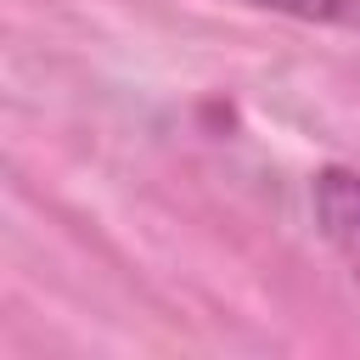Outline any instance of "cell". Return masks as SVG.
Returning a JSON list of instances; mask_svg holds the SVG:
<instances>
[{
  "label": "cell",
  "instance_id": "cell-1",
  "mask_svg": "<svg viewBox=\"0 0 360 360\" xmlns=\"http://www.w3.org/2000/svg\"><path fill=\"white\" fill-rule=\"evenodd\" d=\"M309 197H315V219H321L326 242L360 276V174L354 169H321Z\"/></svg>",
  "mask_w": 360,
  "mask_h": 360
},
{
  "label": "cell",
  "instance_id": "cell-2",
  "mask_svg": "<svg viewBox=\"0 0 360 360\" xmlns=\"http://www.w3.org/2000/svg\"><path fill=\"white\" fill-rule=\"evenodd\" d=\"M253 6H270V11H287V17H304V22H332L354 0H253Z\"/></svg>",
  "mask_w": 360,
  "mask_h": 360
}]
</instances>
